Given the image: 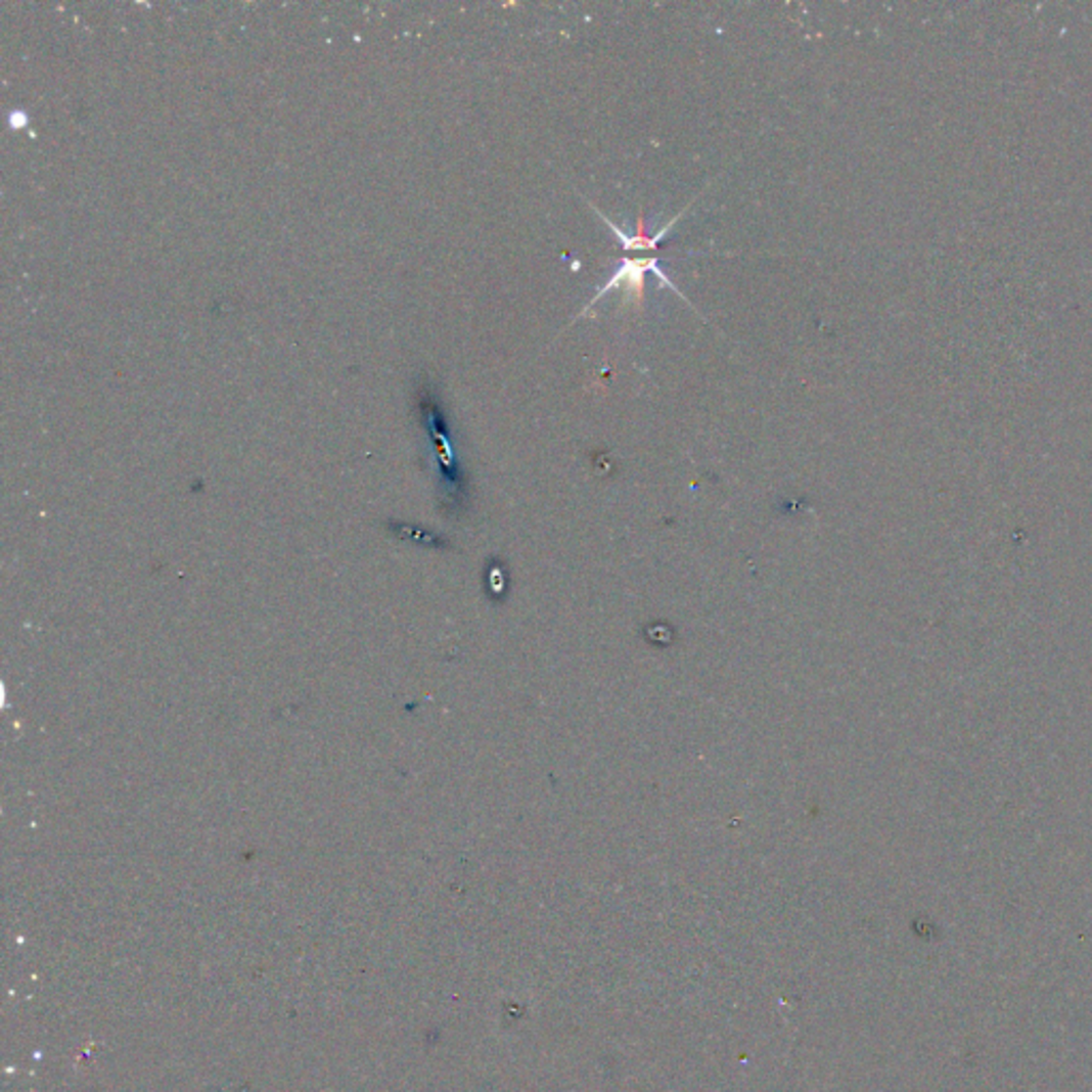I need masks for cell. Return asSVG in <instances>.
Here are the masks:
<instances>
[{"mask_svg":"<svg viewBox=\"0 0 1092 1092\" xmlns=\"http://www.w3.org/2000/svg\"><path fill=\"white\" fill-rule=\"evenodd\" d=\"M647 273H653V276H657L659 282H662L664 286H668L670 290H675V292L681 297V300H685L683 292L675 286V282H670V278H668L666 273L662 271V259H659V257H640V259H628V257H624L622 261H619L617 269L612 271L610 280L598 288V292H595V297H593V300L587 304V308L581 312V316L589 314V310H591L595 304H598L604 294L612 292V290L619 288V286H626V288L636 297V302L640 304V302H642L644 276H647Z\"/></svg>","mask_w":1092,"mask_h":1092,"instance_id":"obj_1","label":"cell"},{"mask_svg":"<svg viewBox=\"0 0 1092 1092\" xmlns=\"http://www.w3.org/2000/svg\"><path fill=\"white\" fill-rule=\"evenodd\" d=\"M591 208L595 210V214H598V216H600V218L604 220V225H606L608 229H612V233L617 235L619 243H622V245H624V251H628V253H640V251H657V247H659V243H662V239H664V237L668 235V231H670V229H673V227L677 225V222H679V218H681V216L685 214V210H683V212H679V214H677V216H675L673 220H670V222H668V225H666V227H664V229H662V231H659L657 235L649 237L647 233H644V220H642V216L638 218V225H636V235H626V233H624L622 229H619V227L615 225V222H612V220H608V218H606V216H604V214H602V212H600L598 208H595V206H591Z\"/></svg>","mask_w":1092,"mask_h":1092,"instance_id":"obj_2","label":"cell"}]
</instances>
